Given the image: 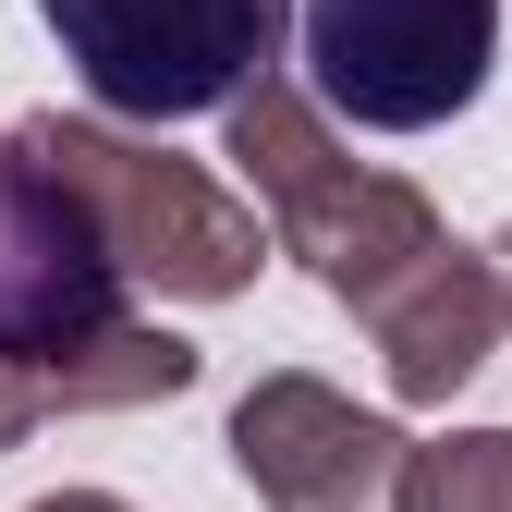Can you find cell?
<instances>
[{
    "mask_svg": "<svg viewBox=\"0 0 512 512\" xmlns=\"http://www.w3.org/2000/svg\"><path fill=\"white\" fill-rule=\"evenodd\" d=\"M0 366L74 378V415L196 391V342H171L159 317H135L98 220L74 208V183L25 135H0Z\"/></svg>",
    "mask_w": 512,
    "mask_h": 512,
    "instance_id": "1",
    "label": "cell"
},
{
    "mask_svg": "<svg viewBox=\"0 0 512 512\" xmlns=\"http://www.w3.org/2000/svg\"><path fill=\"white\" fill-rule=\"evenodd\" d=\"M232 171H244L256 220H269V244L293 256L317 293H342L354 317L452 244V232H439V208L415 196L403 171L342 159V147H330V110H317L305 86H281V74L232 110Z\"/></svg>",
    "mask_w": 512,
    "mask_h": 512,
    "instance_id": "2",
    "label": "cell"
},
{
    "mask_svg": "<svg viewBox=\"0 0 512 512\" xmlns=\"http://www.w3.org/2000/svg\"><path fill=\"white\" fill-rule=\"evenodd\" d=\"M13 135L74 183V208L98 220L122 293H171V305H232L256 281V244H269V220H256L220 171L171 159L159 135H122V122H74V110H25Z\"/></svg>",
    "mask_w": 512,
    "mask_h": 512,
    "instance_id": "3",
    "label": "cell"
},
{
    "mask_svg": "<svg viewBox=\"0 0 512 512\" xmlns=\"http://www.w3.org/2000/svg\"><path fill=\"white\" fill-rule=\"evenodd\" d=\"M37 25L61 37V61L86 74L110 122L159 135V122H196V110L232 122L305 13L293 0H37Z\"/></svg>",
    "mask_w": 512,
    "mask_h": 512,
    "instance_id": "4",
    "label": "cell"
},
{
    "mask_svg": "<svg viewBox=\"0 0 512 512\" xmlns=\"http://www.w3.org/2000/svg\"><path fill=\"white\" fill-rule=\"evenodd\" d=\"M305 86L366 135H427L488 98L500 0H305Z\"/></svg>",
    "mask_w": 512,
    "mask_h": 512,
    "instance_id": "5",
    "label": "cell"
},
{
    "mask_svg": "<svg viewBox=\"0 0 512 512\" xmlns=\"http://www.w3.org/2000/svg\"><path fill=\"white\" fill-rule=\"evenodd\" d=\"M232 476L269 500V512H403L415 439L391 415H366L354 391H330V378L269 366L232 403Z\"/></svg>",
    "mask_w": 512,
    "mask_h": 512,
    "instance_id": "6",
    "label": "cell"
},
{
    "mask_svg": "<svg viewBox=\"0 0 512 512\" xmlns=\"http://www.w3.org/2000/svg\"><path fill=\"white\" fill-rule=\"evenodd\" d=\"M512 330V293L476 244H439L415 281H391L366 305V342H378V378H391V403H452L464 378L488 366V342Z\"/></svg>",
    "mask_w": 512,
    "mask_h": 512,
    "instance_id": "7",
    "label": "cell"
},
{
    "mask_svg": "<svg viewBox=\"0 0 512 512\" xmlns=\"http://www.w3.org/2000/svg\"><path fill=\"white\" fill-rule=\"evenodd\" d=\"M403 512H512V427H452V439H415Z\"/></svg>",
    "mask_w": 512,
    "mask_h": 512,
    "instance_id": "8",
    "label": "cell"
},
{
    "mask_svg": "<svg viewBox=\"0 0 512 512\" xmlns=\"http://www.w3.org/2000/svg\"><path fill=\"white\" fill-rule=\"evenodd\" d=\"M49 415H74V378H49V366H0V452H13V439H37Z\"/></svg>",
    "mask_w": 512,
    "mask_h": 512,
    "instance_id": "9",
    "label": "cell"
},
{
    "mask_svg": "<svg viewBox=\"0 0 512 512\" xmlns=\"http://www.w3.org/2000/svg\"><path fill=\"white\" fill-rule=\"evenodd\" d=\"M25 512H135V500H110V488H61V500H25Z\"/></svg>",
    "mask_w": 512,
    "mask_h": 512,
    "instance_id": "10",
    "label": "cell"
},
{
    "mask_svg": "<svg viewBox=\"0 0 512 512\" xmlns=\"http://www.w3.org/2000/svg\"><path fill=\"white\" fill-rule=\"evenodd\" d=\"M500 293H512V269H500Z\"/></svg>",
    "mask_w": 512,
    "mask_h": 512,
    "instance_id": "11",
    "label": "cell"
}]
</instances>
